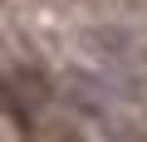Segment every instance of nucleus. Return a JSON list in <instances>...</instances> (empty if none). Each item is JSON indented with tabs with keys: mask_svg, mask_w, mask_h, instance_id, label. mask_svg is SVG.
<instances>
[{
	"mask_svg": "<svg viewBox=\"0 0 147 142\" xmlns=\"http://www.w3.org/2000/svg\"><path fill=\"white\" fill-rule=\"evenodd\" d=\"M54 142H84V137H74L69 127H59V132H54Z\"/></svg>",
	"mask_w": 147,
	"mask_h": 142,
	"instance_id": "1",
	"label": "nucleus"
}]
</instances>
